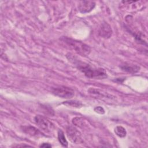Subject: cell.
I'll use <instances>...</instances> for the list:
<instances>
[{
    "mask_svg": "<svg viewBox=\"0 0 148 148\" xmlns=\"http://www.w3.org/2000/svg\"><path fill=\"white\" fill-rule=\"evenodd\" d=\"M68 60L81 71L86 77L90 79H105L107 77L105 70L102 68H95L90 64L83 62L71 53L66 55Z\"/></svg>",
    "mask_w": 148,
    "mask_h": 148,
    "instance_id": "1",
    "label": "cell"
},
{
    "mask_svg": "<svg viewBox=\"0 0 148 148\" xmlns=\"http://www.w3.org/2000/svg\"><path fill=\"white\" fill-rule=\"evenodd\" d=\"M61 40L69 49L74 50L76 53L82 56H87L91 52L90 46L80 41L68 37H63L61 39Z\"/></svg>",
    "mask_w": 148,
    "mask_h": 148,
    "instance_id": "2",
    "label": "cell"
},
{
    "mask_svg": "<svg viewBox=\"0 0 148 148\" xmlns=\"http://www.w3.org/2000/svg\"><path fill=\"white\" fill-rule=\"evenodd\" d=\"M52 93L56 96L62 98L69 99L72 98L75 95V91L73 88L65 86H59L52 88Z\"/></svg>",
    "mask_w": 148,
    "mask_h": 148,
    "instance_id": "3",
    "label": "cell"
},
{
    "mask_svg": "<svg viewBox=\"0 0 148 148\" xmlns=\"http://www.w3.org/2000/svg\"><path fill=\"white\" fill-rule=\"evenodd\" d=\"M34 121L38 127L45 132H51L54 128V124L49 119L42 116L36 115L34 117Z\"/></svg>",
    "mask_w": 148,
    "mask_h": 148,
    "instance_id": "4",
    "label": "cell"
},
{
    "mask_svg": "<svg viewBox=\"0 0 148 148\" xmlns=\"http://www.w3.org/2000/svg\"><path fill=\"white\" fill-rule=\"evenodd\" d=\"M66 132L69 140L75 144H80L83 143L80 132L73 126H68Z\"/></svg>",
    "mask_w": 148,
    "mask_h": 148,
    "instance_id": "5",
    "label": "cell"
},
{
    "mask_svg": "<svg viewBox=\"0 0 148 148\" xmlns=\"http://www.w3.org/2000/svg\"><path fill=\"white\" fill-rule=\"evenodd\" d=\"M95 6V3L92 1H80L79 2L78 9L82 13L91 12Z\"/></svg>",
    "mask_w": 148,
    "mask_h": 148,
    "instance_id": "6",
    "label": "cell"
},
{
    "mask_svg": "<svg viewBox=\"0 0 148 148\" xmlns=\"http://www.w3.org/2000/svg\"><path fill=\"white\" fill-rule=\"evenodd\" d=\"M99 34L102 38L105 39L110 38L112 34V30L110 26L107 23L102 24L99 29Z\"/></svg>",
    "mask_w": 148,
    "mask_h": 148,
    "instance_id": "7",
    "label": "cell"
},
{
    "mask_svg": "<svg viewBox=\"0 0 148 148\" xmlns=\"http://www.w3.org/2000/svg\"><path fill=\"white\" fill-rule=\"evenodd\" d=\"M21 129L24 132L25 134L31 135L32 136H41L43 135V134L36 128L31 126V125H27V126H22Z\"/></svg>",
    "mask_w": 148,
    "mask_h": 148,
    "instance_id": "8",
    "label": "cell"
},
{
    "mask_svg": "<svg viewBox=\"0 0 148 148\" xmlns=\"http://www.w3.org/2000/svg\"><path fill=\"white\" fill-rule=\"evenodd\" d=\"M122 71L130 73H135L139 71L140 67L136 65L130 64V63H124L120 66Z\"/></svg>",
    "mask_w": 148,
    "mask_h": 148,
    "instance_id": "9",
    "label": "cell"
},
{
    "mask_svg": "<svg viewBox=\"0 0 148 148\" xmlns=\"http://www.w3.org/2000/svg\"><path fill=\"white\" fill-rule=\"evenodd\" d=\"M58 139L62 146L64 147H68V142L65 137L64 132L61 130H59L58 131Z\"/></svg>",
    "mask_w": 148,
    "mask_h": 148,
    "instance_id": "10",
    "label": "cell"
},
{
    "mask_svg": "<svg viewBox=\"0 0 148 148\" xmlns=\"http://www.w3.org/2000/svg\"><path fill=\"white\" fill-rule=\"evenodd\" d=\"M114 132L116 134V135H117L118 136L120 137V138H124L126 136L127 134V131L125 130V129L122 127V126H117L115 128H114Z\"/></svg>",
    "mask_w": 148,
    "mask_h": 148,
    "instance_id": "11",
    "label": "cell"
},
{
    "mask_svg": "<svg viewBox=\"0 0 148 148\" xmlns=\"http://www.w3.org/2000/svg\"><path fill=\"white\" fill-rule=\"evenodd\" d=\"M64 105L66 106H69L75 108H80L83 105L81 102L77 101H65L63 102Z\"/></svg>",
    "mask_w": 148,
    "mask_h": 148,
    "instance_id": "12",
    "label": "cell"
},
{
    "mask_svg": "<svg viewBox=\"0 0 148 148\" xmlns=\"http://www.w3.org/2000/svg\"><path fill=\"white\" fill-rule=\"evenodd\" d=\"M72 123L75 125L81 127L84 124V120L81 117H75L73 119Z\"/></svg>",
    "mask_w": 148,
    "mask_h": 148,
    "instance_id": "13",
    "label": "cell"
},
{
    "mask_svg": "<svg viewBox=\"0 0 148 148\" xmlns=\"http://www.w3.org/2000/svg\"><path fill=\"white\" fill-rule=\"evenodd\" d=\"M94 111H95L97 113L99 114H103L105 113V110L101 106H97L94 108Z\"/></svg>",
    "mask_w": 148,
    "mask_h": 148,
    "instance_id": "14",
    "label": "cell"
},
{
    "mask_svg": "<svg viewBox=\"0 0 148 148\" xmlns=\"http://www.w3.org/2000/svg\"><path fill=\"white\" fill-rule=\"evenodd\" d=\"M40 147H51V145L48 143H43L39 146Z\"/></svg>",
    "mask_w": 148,
    "mask_h": 148,
    "instance_id": "15",
    "label": "cell"
},
{
    "mask_svg": "<svg viewBox=\"0 0 148 148\" xmlns=\"http://www.w3.org/2000/svg\"><path fill=\"white\" fill-rule=\"evenodd\" d=\"M24 146H30L29 145H17L16 146V147H24Z\"/></svg>",
    "mask_w": 148,
    "mask_h": 148,
    "instance_id": "16",
    "label": "cell"
}]
</instances>
